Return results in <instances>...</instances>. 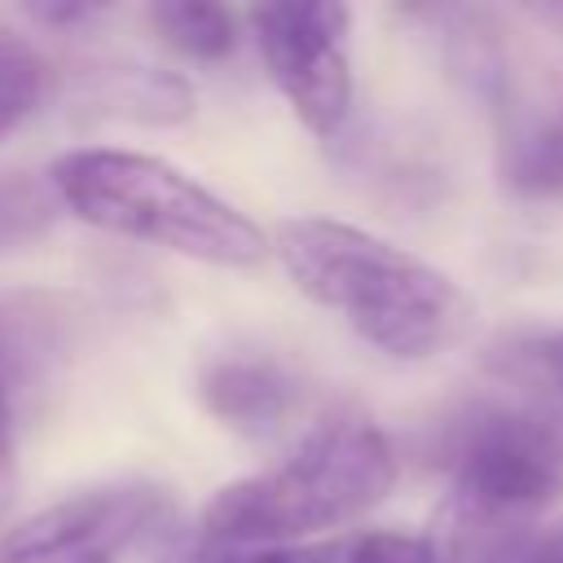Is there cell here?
I'll return each mask as SVG.
<instances>
[{
  "mask_svg": "<svg viewBox=\"0 0 563 563\" xmlns=\"http://www.w3.org/2000/svg\"><path fill=\"white\" fill-rule=\"evenodd\" d=\"M268 251L299 295L334 312L387 361H435L475 330V299L422 255L330 216H290Z\"/></svg>",
  "mask_w": 563,
  "mask_h": 563,
  "instance_id": "obj_1",
  "label": "cell"
},
{
  "mask_svg": "<svg viewBox=\"0 0 563 563\" xmlns=\"http://www.w3.org/2000/svg\"><path fill=\"white\" fill-rule=\"evenodd\" d=\"M400 475L396 444L356 405L321 413L290 457L211 493L198 532L224 550H273L369 515Z\"/></svg>",
  "mask_w": 563,
  "mask_h": 563,
  "instance_id": "obj_2",
  "label": "cell"
},
{
  "mask_svg": "<svg viewBox=\"0 0 563 563\" xmlns=\"http://www.w3.org/2000/svg\"><path fill=\"white\" fill-rule=\"evenodd\" d=\"M431 462L449 475L431 532L449 563H506L515 532L563 497V427L537 405L466 400L440 422Z\"/></svg>",
  "mask_w": 563,
  "mask_h": 563,
  "instance_id": "obj_3",
  "label": "cell"
},
{
  "mask_svg": "<svg viewBox=\"0 0 563 563\" xmlns=\"http://www.w3.org/2000/svg\"><path fill=\"white\" fill-rule=\"evenodd\" d=\"M48 185L66 216L123 242L211 268H255L268 255V233L246 211L158 154L79 145L53 158Z\"/></svg>",
  "mask_w": 563,
  "mask_h": 563,
  "instance_id": "obj_4",
  "label": "cell"
},
{
  "mask_svg": "<svg viewBox=\"0 0 563 563\" xmlns=\"http://www.w3.org/2000/svg\"><path fill=\"white\" fill-rule=\"evenodd\" d=\"M246 18L290 114L330 141L352 114V9L339 0H277L255 4Z\"/></svg>",
  "mask_w": 563,
  "mask_h": 563,
  "instance_id": "obj_5",
  "label": "cell"
},
{
  "mask_svg": "<svg viewBox=\"0 0 563 563\" xmlns=\"http://www.w3.org/2000/svg\"><path fill=\"white\" fill-rule=\"evenodd\" d=\"M154 484H97L40 506L0 537V563H119L163 519Z\"/></svg>",
  "mask_w": 563,
  "mask_h": 563,
  "instance_id": "obj_6",
  "label": "cell"
},
{
  "mask_svg": "<svg viewBox=\"0 0 563 563\" xmlns=\"http://www.w3.org/2000/svg\"><path fill=\"white\" fill-rule=\"evenodd\" d=\"M198 405L242 440H273L303 405V378L277 352L220 347L207 352L194 374Z\"/></svg>",
  "mask_w": 563,
  "mask_h": 563,
  "instance_id": "obj_7",
  "label": "cell"
},
{
  "mask_svg": "<svg viewBox=\"0 0 563 563\" xmlns=\"http://www.w3.org/2000/svg\"><path fill=\"white\" fill-rule=\"evenodd\" d=\"M75 106L92 119H119L141 128H180L198 101L185 75L145 62H101L75 79Z\"/></svg>",
  "mask_w": 563,
  "mask_h": 563,
  "instance_id": "obj_8",
  "label": "cell"
},
{
  "mask_svg": "<svg viewBox=\"0 0 563 563\" xmlns=\"http://www.w3.org/2000/svg\"><path fill=\"white\" fill-rule=\"evenodd\" d=\"M497 180L523 202L563 198V106H501Z\"/></svg>",
  "mask_w": 563,
  "mask_h": 563,
  "instance_id": "obj_9",
  "label": "cell"
},
{
  "mask_svg": "<svg viewBox=\"0 0 563 563\" xmlns=\"http://www.w3.org/2000/svg\"><path fill=\"white\" fill-rule=\"evenodd\" d=\"M158 40L194 62H224L238 48V22L224 4L207 0H167L145 9Z\"/></svg>",
  "mask_w": 563,
  "mask_h": 563,
  "instance_id": "obj_10",
  "label": "cell"
},
{
  "mask_svg": "<svg viewBox=\"0 0 563 563\" xmlns=\"http://www.w3.org/2000/svg\"><path fill=\"white\" fill-rule=\"evenodd\" d=\"M493 369L506 383H519L541 413H550L554 422L563 418V330H545V334H519L510 343H501L493 352Z\"/></svg>",
  "mask_w": 563,
  "mask_h": 563,
  "instance_id": "obj_11",
  "label": "cell"
},
{
  "mask_svg": "<svg viewBox=\"0 0 563 563\" xmlns=\"http://www.w3.org/2000/svg\"><path fill=\"white\" fill-rule=\"evenodd\" d=\"M48 62L18 26L0 22V141L13 136L48 92Z\"/></svg>",
  "mask_w": 563,
  "mask_h": 563,
  "instance_id": "obj_12",
  "label": "cell"
},
{
  "mask_svg": "<svg viewBox=\"0 0 563 563\" xmlns=\"http://www.w3.org/2000/svg\"><path fill=\"white\" fill-rule=\"evenodd\" d=\"M62 216L48 176L35 172H0V255L26 251L40 242Z\"/></svg>",
  "mask_w": 563,
  "mask_h": 563,
  "instance_id": "obj_13",
  "label": "cell"
},
{
  "mask_svg": "<svg viewBox=\"0 0 563 563\" xmlns=\"http://www.w3.org/2000/svg\"><path fill=\"white\" fill-rule=\"evenodd\" d=\"M343 563H449L431 532H396V528H369L347 541Z\"/></svg>",
  "mask_w": 563,
  "mask_h": 563,
  "instance_id": "obj_14",
  "label": "cell"
},
{
  "mask_svg": "<svg viewBox=\"0 0 563 563\" xmlns=\"http://www.w3.org/2000/svg\"><path fill=\"white\" fill-rule=\"evenodd\" d=\"M31 339L18 325V312L0 308V466L9 462V444H13V378L26 369V352Z\"/></svg>",
  "mask_w": 563,
  "mask_h": 563,
  "instance_id": "obj_15",
  "label": "cell"
},
{
  "mask_svg": "<svg viewBox=\"0 0 563 563\" xmlns=\"http://www.w3.org/2000/svg\"><path fill=\"white\" fill-rule=\"evenodd\" d=\"M158 563H242V554H238V550H224V545H216V541H207V537L194 528V532L176 537V541L163 550Z\"/></svg>",
  "mask_w": 563,
  "mask_h": 563,
  "instance_id": "obj_16",
  "label": "cell"
},
{
  "mask_svg": "<svg viewBox=\"0 0 563 563\" xmlns=\"http://www.w3.org/2000/svg\"><path fill=\"white\" fill-rule=\"evenodd\" d=\"M242 563H330V554L312 545H273V550L242 554Z\"/></svg>",
  "mask_w": 563,
  "mask_h": 563,
  "instance_id": "obj_17",
  "label": "cell"
},
{
  "mask_svg": "<svg viewBox=\"0 0 563 563\" xmlns=\"http://www.w3.org/2000/svg\"><path fill=\"white\" fill-rule=\"evenodd\" d=\"M506 563H563V532H545L537 541H523Z\"/></svg>",
  "mask_w": 563,
  "mask_h": 563,
  "instance_id": "obj_18",
  "label": "cell"
},
{
  "mask_svg": "<svg viewBox=\"0 0 563 563\" xmlns=\"http://www.w3.org/2000/svg\"><path fill=\"white\" fill-rule=\"evenodd\" d=\"M35 22H44V26H66V22H79V18H92L97 9H88V4H35V9H26Z\"/></svg>",
  "mask_w": 563,
  "mask_h": 563,
  "instance_id": "obj_19",
  "label": "cell"
}]
</instances>
